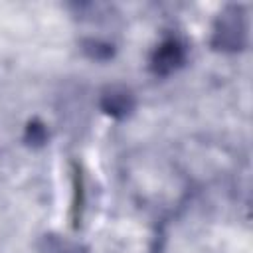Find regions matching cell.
<instances>
[{
  "instance_id": "7a4b0ae2",
  "label": "cell",
  "mask_w": 253,
  "mask_h": 253,
  "mask_svg": "<svg viewBox=\"0 0 253 253\" xmlns=\"http://www.w3.org/2000/svg\"><path fill=\"white\" fill-rule=\"evenodd\" d=\"M184 59H186L184 43L176 38H168L154 49V53L150 57V69L154 75L164 77V75L174 73L178 67H182Z\"/></svg>"
},
{
  "instance_id": "3957f363",
  "label": "cell",
  "mask_w": 253,
  "mask_h": 253,
  "mask_svg": "<svg viewBox=\"0 0 253 253\" xmlns=\"http://www.w3.org/2000/svg\"><path fill=\"white\" fill-rule=\"evenodd\" d=\"M101 107L105 113H109L113 117H125L134 107V99H132L130 91L125 87H109L103 93Z\"/></svg>"
},
{
  "instance_id": "5b68a950",
  "label": "cell",
  "mask_w": 253,
  "mask_h": 253,
  "mask_svg": "<svg viewBox=\"0 0 253 253\" xmlns=\"http://www.w3.org/2000/svg\"><path fill=\"white\" fill-rule=\"evenodd\" d=\"M26 136H28V140H32V142H43V140H45V128H43L40 123H30Z\"/></svg>"
},
{
  "instance_id": "6da1fadb",
  "label": "cell",
  "mask_w": 253,
  "mask_h": 253,
  "mask_svg": "<svg viewBox=\"0 0 253 253\" xmlns=\"http://www.w3.org/2000/svg\"><path fill=\"white\" fill-rule=\"evenodd\" d=\"M243 16L245 14L239 6H227L219 14L213 30V45L217 49H241L247 34Z\"/></svg>"
},
{
  "instance_id": "277c9868",
  "label": "cell",
  "mask_w": 253,
  "mask_h": 253,
  "mask_svg": "<svg viewBox=\"0 0 253 253\" xmlns=\"http://www.w3.org/2000/svg\"><path fill=\"white\" fill-rule=\"evenodd\" d=\"M45 253H79V247L53 235H45Z\"/></svg>"
}]
</instances>
